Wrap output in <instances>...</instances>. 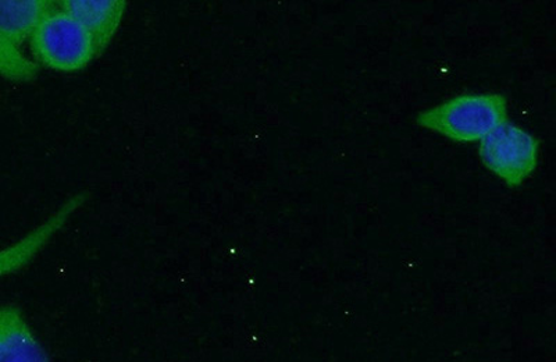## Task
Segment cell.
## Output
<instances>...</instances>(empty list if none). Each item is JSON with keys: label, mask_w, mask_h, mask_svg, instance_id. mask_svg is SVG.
Here are the masks:
<instances>
[{"label": "cell", "mask_w": 556, "mask_h": 362, "mask_svg": "<svg viewBox=\"0 0 556 362\" xmlns=\"http://www.w3.org/2000/svg\"><path fill=\"white\" fill-rule=\"evenodd\" d=\"M38 63L28 59L22 49L0 33V76L10 82L28 83L38 76Z\"/></svg>", "instance_id": "obj_8"}, {"label": "cell", "mask_w": 556, "mask_h": 362, "mask_svg": "<svg viewBox=\"0 0 556 362\" xmlns=\"http://www.w3.org/2000/svg\"><path fill=\"white\" fill-rule=\"evenodd\" d=\"M540 140L516 124L506 122L480 141L483 165L508 187H520L538 168Z\"/></svg>", "instance_id": "obj_3"}, {"label": "cell", "mask_w": 556, "mask_h": 362, "mask_svg": "<svg viewBox=\"0 0 556 362\" xmlns=\"http://www.w3.org/2000/svg\"><path fill=\"white\" fill-rule=\"evenodd\" d=\"M89 200V192H77L68 197L41 225L27 233L22 239L0 250V277L16 274L41 254L45 247L64 229L74 213Z\"/></svg>", "instance_id": "obj_4"}, {"label": "cell", "mask_w": 556, "mask_h": 362, "mask_svg": "<svg viewBox=\"0 0 556 362\" xmlns=\"http://www.w3.org/2000/svg\"><path fill=\"white\" fill-rule=\"evenodd\" d=\"M29 41L35 59L54 72H81L98 57L88 29L61 8L43 17Z\"/></svg>", "instance_id": "obj_2"}, {"label": "cell", "mask_w": 556, "mask_h": 362, "mask_svg": "<svg viewBox=\"0 0 556 362\" xmlns=\"http://www.w3.org/2000/svg\"><path fill=\"white\" fill-rule=\"evenodd\" d=\"M56 8L49 0H0V33L22 47L43 17Z\"/></svg>", "instance_id": "obj_7"}, {"label": "cell", "mask_w": 556, "mask_h": 362, "mask_svg": "<svg viewBox=\"0 0 556 362\" xmlns=\"http://www.w3.org/2000/svg\"><path fill=\"white\" fill-rule=\"evenodd\" d=\"M0 362H52L17 305L0 302Z\"/></svg>", "instance_id": "obj_6"}, {"label": "cell", "mask_w": 556, "mask_h": 362, "mask_svg": "<svg viewBox=\"0 0 556 362\" xmlns=\"http://www.w3.org/2000/svg\"><path fill=\"white\" fill-rule=\"evenodd\" d=\"M59 4L88 29L96 41L98 57L113 41L128 8L126 0H64Z\"/></svg>", "instance_id": "obj_5"}, {"label": "cell", "mask_w": 556, "mask_h": 362, "mask_svg": "<svg viewBox=\"0 0 556 362\" xmlns=\"http://www.w3.org/2000/svg\"><path fill=\"white\" fill-rule=\"evenodd\" d=\"M508 122L503 93H464L419 113L416 123L451 141L478 142Z\"/></svg>", "instance_id": "obj_1"}]
</instances>
